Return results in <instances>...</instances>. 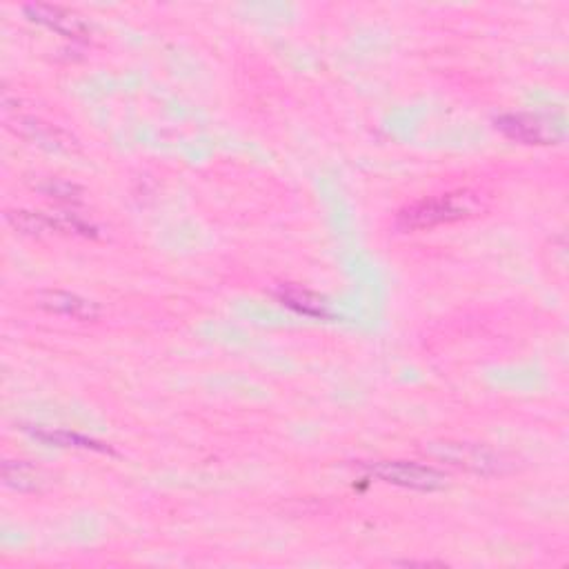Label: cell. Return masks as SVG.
I'll list each match as a JSON object with an SVG mask.
<instances>
[{
    "mask_svg": "<svg viewBox=\"0 0 569 569\" xmlns=\"http://www.w3.org/2000/svg\"><path fill=\"white\" fill-rule=\"evenodd\" d=\"M481 212V198L472 192H456L438 198H427L416 205H409L398 214L401 229H432L436 225H447L463 221Z\"/></svg>",
    "mask_w": 569,
    "mask_h": 569,
    "instance_id": "1",
    "label": "cell"
},
{
    "mask_svg": "<svg viewBox=\"0 0 569 569\" xmlns=\"http://www.w3.org/2000/svg\"><path fill=\"white\" fill-rule=\"evenodd\" d=\"M429 456L436 461H443L458 469H467L474 474H498L503 472V458L494 454L492 449L472 445V443H456V441H443V443H429L425 447Z\"/></svg>",
    "mask_w": 569,
    "mask_h": 569,
    "instance_id": "2",
    "label": "cell"
},
{
    "mask_svg": "<svg viewBox=\"0 0 569 569\" xmlns=\"http://www.w3.org/2000/svg\"><path fill=\"white\" fill-rule=\"evenodd\" d=\"M503 136L525 145H554L563 141V125L543 114H505L496 118Z\"/></svg>",
    "mask_w": 569,
    "mask_h": 569,
    "instance_id": "3",
    "label": "cell"
},
{
    "mask_svg": "<svg viewBox=\"0 0 569 569\" xmlns=\"http://www.w3.org/2000/svg\"><path fill=\"white\" fill-rule=\"evenodd\" d=\"M367 472L389 485L418 489V492H434L445 485V474L432 465L407 463V461H381L369 463Z\"/></svg>",
    "mask_w": 569,
    "mask_h": 569,
    "instance_id": "4",
    "label": "cell"
},
{
    "mask_svg": "<svg viewBox=\"0 0 569 569\" xmlns=\"http://www.w3.org/2000/svg\"><path fill=\"white\" fill-rule=\"evenodd\" d=\"M36 305L58 316H69L76 321H94L101 314L96 303L81 298L78 294L61 292V289H45V292L36 294Z\"/></svg>",
    "mask_w": 569,
    "mask_h": 569,
    "instance_id": "5",
    "label": "cell"
},
{
    "mask_svg": "<svg viewBox=\"0 0 569 569\" xmlns=\"http://www.w3.org/2000/svg\"><path fill=\"white\" fill-rule=\"evenodd\" d=\"M25 14L32 18V21L41 23L54 32L63 34L67 38H85L87 36V25L78 18L76 14L67 12L63 7L56 5H25Z\"/></svg>",
    "mask_w": 569,
    "mask_h": 569,
    "instance_id": "6",
    "label": "cell"
},
{
    "mask_svg": "<svg viewBox=\"0 0 569 569\" xmlns=\"http://www.w3.org/2000/svg\"><path fill=\"white\" fill-rule=\"evenodd\" d=\"M9 127H12L16 134L27 138V141H32L41 147L72 149V138H69L63 129L38 121V118H16Z\"/></svg>",
    "mask_w": 569,
    "mask_h": 569,
    "instance_id": "7",
    "label": "cell"
},
{
    "mask_svg": "<svg viewBox=\"0 0 569 569\" xmlns=\"http://www.w3.org/2000/svg\"><path fill=\"white\" fill-rule=\"evenodd\" d=\"M276 296L285 307L294 309V312L303 314V316H312V318H327L329 316L327 303L318 294L309 292V289L296 287V285H281L278 287Z\"/></svg>",
    "mask_w": 569,
    "mask_h": 569,
    "instance_id": "8",
    "label": "cell"
},
{
    "mask_svg": "<svg viewBox=\"0 0 569 569\" xmlns=\"http://www.w3.org/2000/svg\"><path fill=\"white\" fill-rule=\"evenodd\" d=\"M3 478L7 487H14L18 492H34L43 483L41 472L34 465L21 461H7L3 465Z\"/></svg>",
    "mask_w": 569,
    "mask_h": 569,
    "instance_id": "9",
    "label": "cell"
},
{
    "mask_svg": "<svg viewBox=\"0 0 569 569\" xmlns=\"http://www.w3.org/2000/svg\"><path fill=\"white\" fill-rule=\"evenodd\" d=\"M34 436L41 438V441L54 443V445H63V447H81V449H96V452H105V447H101L89 438L74 434V432H65V429H38L34 432Z\"/></svg>",
    "mask_w": 569,
    "mask_h": 569,
    "instance_id": "10",
    "label": "cell"
},
{
    "mask_svg": "<svg viewBox=\"0 0 569 569\" xmlns=\"http://www.w3.org/2000/svg\"><path fill=\"white\" fill-rule=\"evenodd\" d=\"M7 221L23 234H43L47 229H52V221L47 216L32 212H9Z\"/></svg>",
    "mask_w": 569,
    "mask_h": 569,
    "instance_id": "11",
    "label": "cell"
},
{
    "mask_svg": "<svg viewBox=\"0 0 569 569\" xmlns=\"http://www.w3.org/2000/svg\"><path fill=\"white\" fill-rule=\"evenodd\" d=\"M49 194H56V196H61V198H72V194L76 192V187L74 185H69V183H52L47 189Z\"/></svg>",
    "mask_w": 569,
    "mask_h": 569,
    "instance_id": "12",
    "label": "cell"
}]
</instances>
